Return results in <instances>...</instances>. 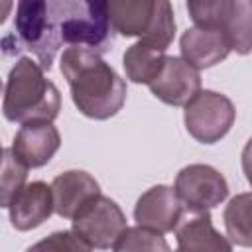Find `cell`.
Masks as SVG:
<instances>
[{
	"mask_svg": "<svg viewBox=\"0 0 252 252\" xmlns=\"http://www.w3.org/2000/svg\"><path fill=\"white\" fill-rule=\"evenodd\" d=\"M61 73L69 83L73 104L93 120H106L126 102V81L91 49L67 47L61 55Z\"/></svg>",
	"mask_w": 252,
	"mask_h": 252,
	"instance_id": "1",
	"label": "cell"
},
{
	"mask_svg": "<svg viewBox=\"0 0 252 252\" xmlns=\"http://www.w3.org/2000/svg\"><path fill=\"white\" fill-rule=\"evenodd\" d=\"M59 110V89L45 77L43 67L32 57H20L6 79L2 100L4 118L18 124L53 122Z\"/></svg>",
	"mask_w": 252,
	"mask_h": 252,
	"instance_id": "2",
	"label": "cell"
},
{
	"mask_svg": "<svg viewBox=\"0 0 252 252\" xmlns=\"http://www.w3.org/2000/svg\"><path fill=\"white\" fill-rule=\"evenodd\" d=\"M57 22L51 0H22L16 6L14 30L4 35L2 49L6 55L30 51L43 71H49L61 47Z\"/></svg>",
	"mask_w": 252,
	"mask_h": 252,
	"instance_id": "3",
	"label": "cell"
},
{
	"mask_svg": "<svg viewBox=\"0 0 252 252\" xmlns=\"http://www.w3.org/2000/svg\"><path fill=\"white\" fill-rule=\"evenodd\" d=\"M59 39L71 47L104 53L114 43V28L104 0H51Z\"/></svg>",
	"mask_w": 252,
	"mask_h": 252,
	"instance_id": "4",
	"label": "cell"
},
{
	"mask_svg": "<svg viewBox=\"0 0 252 252\" xmlns=\"http://www.w3.org/2000/svg\"><path fill=\"white\" fill-rule=\"evenodd\" d=\"M114 32L138 37L142 43L165 51L175 37V18L165 0H114L108 2Z\"/></svg>",
	"mask_w": 252,
	"mask_h": 252,
	"instance_id": "5",
	"label": "cell"
},
{
	"mask_svg": "<svg viewBox=\"0 0 252 252\" xmlns=\"http://www.w3.org/2000/svg\"><path fill=\"white\" fill-rule=\"evenodd\" d=\"M187 12L195 26L222 32L238 55L252 51V0L187 2Z\"/></svg>",
	"mask_w": 252,
	"mask_h": 252,
	"instance_id": "6",
	"label": "cell"
},
{
	"mask_svg": "<svg viewBox=\"0 0 252 252\" xmlns=\"http://www.w3.org/2000/svg\"><path fill=\"white\" fill-rule=\"evenodd\" d=\"M236 118V108L226 94L217 91H199L185 104L183 122L191 138L201 144H215L228 134Z\"/></svg>",
	"mask_w": 252,
	"mask_h": 252,
	"instance_id": "7",
	"label": "cell"
},
{
	"mask_svg": "<svg viewBox=\"0 0 252 252\" xmlns=\"http://www.w3.org/2000/svg\"><path fill=\"white\" fill-rule=\"evenodd\" d=\"M173 189L183 209L191 215L209 213L228 197L224 175L207 163H191L179 169Z\"/></svg>",
	"mask_w": 252,
	"mask_h": 252,
	"instance_id": "8",
	"label": "cell"
},
{
	"mask_svg": "<svg viewBox=\"0 0 252 252\" xmlns=\"http://www.w3.org/2000/svg\"><path fill=\"white\" fill-rule=\"evenodd\" d=\"M73 232L79 234L91 248L108 250L128 228L126 217L116 201L106 195L94 197L73 220Z\"/></svg>",
	"mask_w": 252,
	"mask_h": 252,
	"instance_id": "9",
	"label": "cell"
},
{
	"mask_svg": "<svg viewBox=\"0 0 252 252\" xmlns=\"http://www.w3.org/2000/svg\"><path fill=\"white\" fill-rule=\"evenodd\" d=\"M148 87L161 102L169 106H185L201 91V73L183 57L167 55L159 75Z\"/></svg>",
	"mask_w": 252,
	"mask_h": 252,
	"instance_id": "10",
	"label": "cell"
},
{
	"mask_svg": "<svg viewBox=\"0 0 252 252\" xmlns=\"http://www.w3.org/2000/svg\"><path fill=\"white\" fill-rule=\"evenodd\" d=\"M183 205L173 187L154 185L140 195L134 207V220L156 232H173L183 220Z\"/></svg>",
	"mask_w": 252,
	"mask_h": 252,
	"instance_id": "11",
	"label": "cell"
},
{
	"mask_svg": "<svg viewBox=\"0 0 252 252\" xmlns=\"http://www.w3.org/2000/svg\"><path fill=\"white\" fill-rule=\"evenodd\" d=\"M51 193L55 215L73 220L94 197L100 195V185L91 173L83 169H69L53 177Z\"/></svg>",
	"mask_w": 252,
	"mask_h": 252,
	"instance_id": "12",
	"label": "cell"
},
{
	"mask_svg": "<svg viewBox=\"0 0 252 252\" xmlns=\"http://www.w3.org/2000/svg\"><path fill=\"white\" fill-rule=\"evenodd\" d=\"M61 134L51 122L22 124L14 136L12 152L30 169L45 165L59 150Z\"/></svg>",
	"mask_w": 252,
	"mask_h": 252,
	"instance_id": "13",
	"label": "cell"
},
{
	"mask_svg": "<svg viewBox=\"0 0 252 252\" xmlns=\"http://www.w3.org/2000/svg\"><path fill=\"white\" fill-rule=\"evenodd\" d=\"M8 213H10V222L16 230L26 232L37 228L51 217V213H55L51 185H47L45 181L26 183L24 189L10 203Z\"/></svg>",
	"mask_w": 252,
	"mask_h": 252,
	"instance_id": "14",
	"label": "cell"
},
{
	"mask_svg": "<svg viewBox=\"0 0 252 252\" xmlns=\"http://www.w3.org/2000/svg\"><path fill=\"white\" fill-rule=\"evenodd\" d=\"M181 57L195 69H209L228 57L230 43L226 35L215 28L193 26L183 32L179 39Z\"/></svg>",
	"mask_w": 252,
	"mask_h": 252,
	"instance_id": "15",
	"label": "cell"
},
{
	"mask_svg": "<svg viewBox=\"0 0 252 252\" xmlns=\"http://www.w3.org/2000/svg\"><path fill=\"white\" fill-rule=\"evenodd\" d=\"M175 252H232L230 240L213 226L209 213H189L175 228Z\"/></svg>",
	"mask_w": 252,
	"mask_h": 252,
	"instance_id": "16",
	"label": "cell"
},
{
	"mask_svg": "<svg viewBox=\"0 0 252 252\" xmlns=\"http://www.w3.org/2000/svg\"><path fill=\"white\" fill-rule=\"evenodd\" d=\"M165 57V51H159L142 41L130 45L122 55L126 79H130L136 85H150L159 75Z\"/></svg>",
	"mask_w": 252,
	"mask_h": 252,
	"instance_id": "17",
	"label": "cell"
},
{
	"mask_svg": "<svg viewBox=\"0 0 252 252\" xmlns=\"http://www.w3.org/2000/svg\"><path fill=\"white\" fill-rule=\"evenodd\" d=\"M222 220L230 242L252 248V193L234 195L224 207Z\"/></svg>",
	"mask_w": 252,
	"mask_h": 252,
	"instance_id": "18",
	"label": "cell"
},
{
	"mask_svg": "<svg viewBox=\"0 0 252 252\" xmlns=\"http://www.w3.org/2000/svg\"><path fill=\"white\" fill-rule=\"evenodd\" d=\"M114 252H171L167 240L161 232H156L146 226H128L116 244L112 246Z\"/></svg>",
	"mask_w": 252,
	"mask_h": 252,
	"instance_id": "19",
	"label": "cell"
},
{
	"mask_svg": "<svg viewBox=\"0 0 252 252\" xmlns=\"http://www.w3.org/2000/svg\"><path fill=\"white\" fill-rule=\"evenodd\" d=\"M28 167L14 156L12 148L2 150V173H0V207L8 209L14 197L24 189Z\"/></svg>",
	"mask_w": 252,
	"mask_h": 252,
	"instance_id": "20",
	"label": "cell"
},
{
	"mask_svg": "<svg viewBox=\"0 0 252 252\" xmlns=\"http://www.w3.org/2000/svg\"><path fill=\"white\" fill-rule=\"evenodd\" d=\"M26 252H93V248L73 230H55L26 248Z\"/></svg>",
	"mask_w": 252,
	"mask_h": 252,
	"instance_id": "21",
	"label": "cell"
},
{
	"mask_svg": "<svg viewBox=\"0 0 252 252\" xmlns=\"http://www.w3.org/2000/svg\"><path fill=\"white\" fill-rule=\"evenodd\" d=\"M240 161H242L244 177H246V181H248L250 187H252V138L246 142V146H244V150H242V156H240Z\"/></svg>",
	"mask_w": 252,
	"mask_h": 252,
	"instance_id": "22",
	"label": "cell"
}]
</instances>
